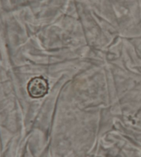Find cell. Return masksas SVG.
Returning <instances> with one entry per match:
<instances>
[{"mask_svg": "<svg viewBox=\"0 0 141 157\" xmlns=\"http://www.w3.org/2000/svg\"><path fill=\"white\" fill-rule=\"evenodd\" d=\"M49 86L48 81L41 77H35L28 84L27 90L30 96L35 99L41 98L48 93Z\"/></svg>", "mask_w": 141, "mask_h": 157, "instance_id": "obj_1", "label": "cell"}]
</instances>
